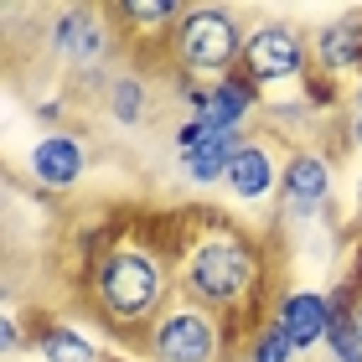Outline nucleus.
Instances as JSON below:
<instances>
[{
    "label": "nucleus",
    "instance_id": "obj_4",
    "mask_svg": "<svg viewBox=\"0 0 362 362\" xmlns=\"http://www.w3.org/2000/svg\"><path fill=\"white\" fill-rule=\"evenodd\" d=\"M145 357L151 362H218L223 357V321L202 305L176 300L145 332Z\"/></svg>",
    "mask_w": 362,
    "mask_h": 362
},
{
    "label": "nucleus",
    "instance_id": "obj_16",
    "mask_svg": "<svg viewBox=\"0 0 362 362\" xmlns=\"http://www.w3.org/2000/svg\"><path fill=\"white\" fill-rule=\"evenodd\" d=\"M109 114L119 124H140L145 119V83H140L135 73H119L109 83Z\"/></svg>",
    "mask_w": 362,
    "mask_h": 362
},
{
    "label": "nucleus",
    "instance_id": "obj_3",
    "mask_svg": "<svg viewBox=\"0 0 362 362\" xmlns=\"http://www.w3.org/2000/svg\"><path fill=\"white\" fill-rule=\"evenodd\" d=\"M243 26L223 6H187V16L171 31V57L187 78H228L243 62Z\"/></svg>",
    "mask_w": 362,
    "mask_h": 362
},
{
    "label": "nucleus",
    "instance_id": "obj_18",
    "mask_svg": "<svg viewBox=\"0 0 362 362\" xmlns=\"http://www.w3.org/2000/svg\"><path fill=\"white\" fill-rule=\"evenodd\" d=\"M21 347V326H16V316H6V352Z\"/></svg>",
    "mask_w": 362,
    "mask_h": 362
},
{
    "label": "nucleus",
    "instance_id": "obj_10",
    "mask_svg": "<svg viewBox=\"0 0 362 362\" xmlns=\"http://www.w3.org/2000/svg\"><path fill=\"white\" fill-rule=\"evenodd\" d=\"M26 171H31V181L47 187V192H68V187H78L83 171H88V140L68 135V129L42 135L37 145H31V156H26Z\"/></svg>",
    "mask_w": 362,
    "mask_h": 362
},
{
    "label": "nucleus",
    "instance_id": "obj_12",
    "mask_svg": "<svg viewBox=\"0 0 362 362\" xmlns=\"http://www.w3.org/2000/svg\"><path fill=\"white\" fill-rule=\"evenodd\" d=\"M332 295H316V290H290L285 300L274 305V321L290 332L295 352H310V347H326V332H332Z\"/></svg>",
    "mask_w": 362,
    "mask_h": 362
},
{
    "label": "nucleus",
    "instance_id": "obj_1",
    "mask_svg": "<svg viewBox=\"0 0 362 362\" xmlns=\"http://www.w3.org/2000/svg\"><path fill=\"white\" fill-rule=\"evenodd\" d=\"M176 290L187 305H202L212 316H228V310H243L264 290V259H259V243L233 233V228H212L197 243H187L176 264Z\"/></svg>",
    "mask_w": 362,
    "mask_h": 362
},
{
    "label": "nucleus",
    "instance_id": "obj_14",
    "mask_svg": "<svg viewBox=\"0 0 362 362\" xmlns=\"http://www.w3.org/2000/svg\"><path fill=\"white\" fill-rule=\"evenodd\" d=\"M37 352H42V362H104V352H98L73 321L42 326V332H37Z\"/></svg>",
    "mask_w": 362,
    "mask_h": 362
},
{
    "label": "nucleus",
    "instance_id": "obj_9",
    "mask_svg": "<svg viewBox=\"0 0 362 362\" xmlns=\"http://www.w3.org/2000/svg\"><path fill=\"white\" fill-rule=\"evenodd\" d=\"M47 42H52V52L68 62V68H93L98 57L109 52V26H104V16L88 11V6H68V11H57V21L52 31H47Z\"/></svg>",
    "mask_w": 362,
    "mask_h": 362
},
{
    "label": "nucleus",
    "instance_id": "obj_20",
    "mask_svg": "<svg viewBox=\"0 0 362 362\" xmlns=\"http://www.w3.org/2000/svg\"><path fill=\"white\" fill-rule=\"evenodd\" d=\"M347 316H352V326H357V337H362V295L352 300V310H347Z\"/></svg>",
    "mask_w": 362,
    "mask_h": 362
},
{
    "label": "nucleus",
    "instance_id": "obj_22",
    "mask_svg": "<svg viewBox=\"0 0 362 362\" xmlns=\"http://www.w3.org/2000/svg\"><path fill=\"white\" fill-rule=\"evenodd\" d=\"M357 207H362V187H357Z\"/></svg>",
    "mask_w": 362,
    "mask_h": 362
},
{
    "label": "nucleus",
    "instance_id": "obj_15",
    "mask_svg": "<svg viewBox=\"0 0 362 362\" xmlns=\"http://www.w3.org/2000/svg\"><path fill=\"white\" fill-rule=\"evenodd\" d=\"M114 16H119L124 26H140V31H176L187 6H176V0H124Z\"/></svg>",
    "mask_w": 362,
    "mask_h": 362
},
{
    "label": "nucleus",
    "instance_id": "obj_21",
    "mask_svg": "<svg viewBox=\"0 0 362 362\" xmlns=\"http://www.w3.org/2000/svg\"><path fill=\"white\" fill-rule=\"evenodd\" d=\"M357 104H362V78H357Z\"/></svg>",
    "mask_w": 362,
    "mask_h": 362
},
{
    "label": "nucleus",
    "instance_id": "obj_19",
    "mask_svg": "<svg viewBox=\"0 0 362 362\" xmlns=\"http://www.w3.org/2000/svg\"><path fill=\"white\" fill-rule=\"evenodd\" d=\"M352 145L362 151V104H357V114H352Z\"/></svg>",
    "mask_w": 362,
    "mask_h": 362
},
{
    "label": "nucleus",
    "instance_id": "obj_11",
    "mask_svg": "<svg viewBox=\"0 0 362 362\" xmlns=\"http://www.w3.org/2000/svg\"><path fill=\"white\" fill-rule=\"evenodd\" d=\"M279 176H285V166H279L274 145L269 140H243L233 151V166H228L223 187L238 202H264V197H279Z\"/></svg>",
    "mask_w": 362,
    "mask_h": 362
},
{
    "label": "nucleus",
    "instance_id": "obj_8",
    "mask_svg": "<svg viewBox=\"0 0 362 362\" xmlns=\"http://www.w3.org/2000/svg\"><path fill=\"white\" fill-rule=\"evenodd\" d=\"M243 140L238 135H212V129H197L192 119H181V129H176V171H181V181H187V187H202V192L228 181L233 151Z\"/></svg>",
    "mask_w": 362,
    "mask_h": 362
},
{
    "label": "nucleus",
    "instance_id": "obj_6",
    "mask_svg": "<svg viewBox=\"0 0 362 362\" xmlns=\"http://www.w3.org/2000/svg\"><path fill=\"white\" fill-rule=\"evenodd\" d=\"M181 98H187V119L197 129H212V135H238L249 129L254 109H259V88L249 83L243 73H228L218 83H192V78H181Z\"/></svg>",
    "mask_w": 362,
    "mask_h": 362
},
{
    "label": "nucleus",
    "instance_id": "obj_2",
    "mask_svg": "<svg viewBox=\"0 0 362 362\" xmlns=\"http://www.w3.org/2000/svg\"><path fill=\"white\" fill-rule=\"evenodd\" d=\"M176 290V269L151 249H135V243H114L104 249V259L88 274V300L109 326H145L151 332L156 316L166 310Z\"/></svg>",
    "mask_w": 362,
    "mask_h": 362
},
{
    "label": "nucleus",
    "instance_id": "obj_17",
    "mask_svg": "<svg viewBox=\"0 0 362 362\" xmlns=\"http://www.w3.org/2000/svg\"><path fill=\"white\" fill-rule=\"evenodd\" d=\"M249 362H295V341H290V332L279 321H269L264 332L254 337V352H249Z\"/></svg>",
    "mask_w": 362,
    "mask_h": 362
},
{
    "label": "nucleus",
    "instance_id": "obj_5",
    "mask_svg": "<svg viewBox=\"0 0 362 362\" xmlns=\"http://www.w3.org/2000/svg\"><path fill=\"white\" fill-rule=\"evenodd\" d=\"M238 73L249 78L254 88H274V83H295V78L310 73V37L290 21H264L249 31L243 42V62Z\"/></svg>",
    "mask_w": 362,
    "mask_h": 362
},
{
    "label": "nucleus",
    "instance_id": "obj_13",
    "mask_svg": "<svg viewBox=\"0 0 362 362\" xmlns=\"http://www.w3.org/2000/svg\"><path fill=\"white\" fill-rule=\"evenodd\" d=\"M310 62L321 73H362V16H341L321 26L310 37Z\"/></svg>",
    "mask_w": 362,
    "mask_h": 362
},
{
    "label": "nucleus",
    "instance_id": "obj_7",
    "mask_svg": "<svg viewBox=\"0 0 362 362\" xmlns=\"http://www.w3.org/2000/svg\"><path fill=\"white\" fill-rule=\"evenodd\" d=\"M332 192H337V171L316 145H300V151L285 156V176H279V212L285 223H310L332 207Z\"/></svg>",
    "mask_w": 362,
    "mask_h": 362
}]
</instances>
